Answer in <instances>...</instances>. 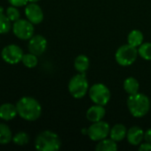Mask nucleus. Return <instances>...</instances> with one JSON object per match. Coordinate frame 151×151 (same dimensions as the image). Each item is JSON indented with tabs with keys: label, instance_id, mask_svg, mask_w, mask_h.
I'll use <instances>...</instances> for the list:
<instances>
[{
	"label": "nucleus",
	"instance_id": "27",
	"mask_svg": "<svg viewBox=\"0 0 151 151\" xmlns=\"http://www.w3.org/2000/svg\"><path fill=\"white\" fill-rule=\"evenodd\" d=\"M139 150L140 151H151V143L150 142H144V143H141L140 147H139Z\"/></svg>",
	"mask_w": 151,
	"mask_h": 151
},
{
	"label": "nucleus",
	"instance_id": "24",
	"mask_svg": "<svg viewBox=\"0 0 151 151\" xmlns=\"http://www.w3.org/2000/svg\"><path fill=\"white\" fill-rule=\"evenodd\" d=\"M12 142L18 146H24L28 143L29 136L25 132H19L12 137Z\"/></svg>",
	"mask_w": 151,
	"mask_h": 151
},
{
	"label": "nucleus",
	"instance_id": "18",
	"mask_svg": "<svg viewBox=\"0 0 151 151\" xmlns=\"http://www.w3.org/2000/svg\"><path fill=\"white\" fill-rule=\"evenodd\" d=\"M95 150L97 151H117V142L110 139H103L99 141V142L95 146Z\"/></svg>",
	"mask_w": 151,
	"mask_h": 151
},
{
	"label": "nucleus",
	"instance_id": "23",
	"mask_svg": "<svg viewBox=\"0 0 151 151\" xmlns=\"http://www.w3.org/2000/svg\"><path fill=\"white\" fill-rule=\"evenodd\" d=\"M139 55L145 60H151V42H143L139 46Z\"/></svg>",
	"mask_w": 151,
	"mask_h": 151
},
{
	"label": "nucleus",
	"instance_id": "7",
	"mask_svg": "<svg viewBox=\"0 0 151 151\" xmlns=\"http://www.w3.org/2000/svg\"><path fill=\"white\" fill-rule=\"evenodd\" d=\"M34 24L28 19H19L12 25L14 35L20 40H29L34 35Z\"/></svg>",
	"mask_w": 151,
	"mask_h": 151
},
{
	"label": "nucleus",
	"instance_id": "17",
	"mask_svg": "<svg viewBox=\"0 0 151 151\" xmlns=\"http://www.w3.org/2000/svg\"><path fill=\"white\" fill-rule=\"evenodd\" d=\"M89 65H90V61L87 56L81 54L75 58L74 66L78 73H85L88 70Z\"/></svg>",
	"mask_w": 151,
	"mask_h": 151
},
{
	"label": "nucleus",
	"instance_id": "2",
	"mask_svg": "<svg viewBox=\"0 0 151 151\" xmlns=\"http://www.w3.org/2000/svg\"><path fill=\"white\" fill-rule=\"evenodd\" d=\"M127 107L130 113L134 118H142L148 114L150 109V98L142 93L129 95L127 98Z\"/></svg>",
	"mask_w": 151,
	"mask_h": 151
},
{
	"label": "nucleus",
	"instance_id": "13",
	"mask_svg": "<svg viewBox=\"0 0 151 151\" xmlns=\"http://www.w3.org/2000/svg\"><path fill=\"white\" fill-rule=\"evenodd\" d=\"M126 139L129 144L133 146H138L142 142L144 139V132L139 127H132L127 131Z\"/></svg>",
	"mask_w": 151,
	"mask_h": 151
},
{
	"label": "nucleus",
	"instance_id": "11",
	"mask_svg": "<svg viewBox=\"0 0 151 151\" xmlns=\"http://www.w3.org/2000/svg\"><path fill=\"white\" fill-rule=\"evenodd\" d=\"M28 47V51L30 53L36 56H40L45 51L47 48V41L41 35H33L29 39Z\"/></svg>",
	"mask_w": 151,
	"mask_h": 151
},
{
	"label": "nucleus",
	"instance_id": "15",
	"mask_svg": "<svg viewBox=\"0 0 151 151\" xmlns=\"http://www.w3.org/2000/svg\"><path fill=\"white\" fill-rule=\"evenodd\" d=\"M127 131L128 130L126 129V127L124 125L117 124L112 128H110L109 136L115 142H121L125 138H126Z\"/></svg>",
	"mask_w": 151,
	"mask_h": 151
},
{
	"label": "nucleus",
	"instance_id": "22",
	"mask_svg": "<svg viewBox=\"0 0 151 151\" xmlns=\"http://www.w3.org/2000/svg\"><path fill=\"white\" fill-rule=\"evenodd\" d=\"M22 64L28 67V68H34L37 65L38 60H37V56L32 54V53H27L24 54L21 59Z\"/></svg>",
	"mask_w": 151,
	"mask_h": 151
},
{
	"label": "nucleus",
	"instance_id": "5",
	"mask_svg": "<svg viewBox=\"0 0 151 151\" xmlns=\"http://www.w3.org/2000/svg\"><path fill=\"white\" fill-rule=\"evenodd\" d=\"M138 54L137 48L127 43L117 49L115 58L118 65L122 66H129L136 61Z\"/></svg>",
	"mask_w": 151,
	"mask_h": 151
},
{
	"label": "nucleus",
	"instance_id": "21",
	"mask_svg": "<svg viewBox=\"0 0 151 151\" xmlns=\"http://www.w3.org/2000/svg\"><path fill=\"white\" fill-rule=\"evenodd\" d=\"M4 10L3 6L0 5V34L1 35L7 34L12 27V24H11L12 21L7 17V15L4 13Z\"/></svg>",
	"mask_w": 151,
	"mask_h": 151
},
{
	"label": "nucleus",
	"instance_id": "25",
	"mask_svg": "<svg viewBox=\"0 0 151 151\" xmlns=\"http://www.w3.org/2000/svg\"><path fill=\"white\" fill-rule=\"evenodd\" d=\"M5 14L7 15V17L10 19L11 21H16L20 19V13L19 12V10L17 9V7L15 6H9L7 9H6V12Z\"/></svg>",
	"mask_w": 151,
	"mask_h": 151
},
{
	"label": "nucleus",
	"instance_id": "20",
	"mask_svg": "<svg viewBox=\"0 0 151 151\" xmlns=\"http://www.w3.org/2000/svg\"><path fill=\"white\" fill-rule=\"evenodd\" d=\"M12 133L10 127L4 123H0V144L6 145L12 141Z\"/></svg>",
	"mask_w": 151,
	"mask_h": 151
},
{
	"label": "nucleus",
	"instance_id": "3",
	"mask_svg": "<svg viewBox=\"0 0 151 151\" xmlns=\"http://www.w3.org/2000/svg\"><path fill=\"white\" fill-rule=\"evenodd\" d=\"M61 142L57 134L46 130L40 133L35 140V148L39 151L59 150Z\"/></svg>",
	"mask_w": 151,
	"mask_h": 151
},
{
	"label": "nucleus",
	"instance_id": "26",
	"mask_svg": "<svg viewBox=\"0 0 151 151\" xmlns=\"http://www.w3.org/2000/svg\"><path fill=\"white\" fill-rule=\"evenodd\" d=\"M9 4L15 7H22L28 4V0H7Z\"/></svg>",
	"mask_w": 151,
	"mask_h": 151
},
{
	"label": "nucleus",
	"instance_id": "19",
	"mask_svg": "<svg viewBox=\"0 0 151 151\" xmlns=\"http://www.w3.org/2000/svg\"><path fill=\"white\" fill-rule=\"evenodd\" d=\"M143 40H144V35L142 32L138 29L132 30L127 36L128 43L136 48L139 47L142 43H143Z\"/></svg>",
	"mask_w": 151,
	"mask_h": 151
},
{
	"label": "nucleus",
	"instance_id": "10",
	"mask_svg": "<svg viewBox=\"0 0 151 151\" xmlns=\"http://www.w3.org/2000/svg\"><path fill=\"white\" fill-rule=\"evenodd\" d=\"M25 15L34 25L40 24L44 19V12L41 7L36 3H29L25 7Z\"/></svg>",
	"mask_w": 151,
	"mask_h": 151
},
{
	"label": "nucleus",
	"instance_id": "14",
	"mask_svg": "<svg viewBox=\"0 0 151 151\" xmlns=\"http://www.w3.org/2000/svg\"><path fill=\"white\" fill-rule=\"evenodd\" d=\"M18 115L16 105L6 103L0 106V119L4 121H10Z\"/></svg>",
	"mask_w": 151,
	"mask_h": 151
},
{
	"label": "nucleus",
	"instance_id": "29",
	"mask_svg": "<svg viewBox=\"0 0 151 151\" xmlns=\"http://www.w3.org/2000/svg\"><path fill=\"white\" fill-rule=\"evenodd\" d=\"M38 1H40V0H28V3H37Z\"/></svg>",
	"mask_w": 151,
	"mask_h": 151
},
{
	"label": "nucleus",
	"instance_id": "4",
	"mask_svg": "<svg viewBox=\"0 0 151 151\" xmlns=\"http://www.w3.org/2000/svg\"><path fill=\"white\" fill-rule=\"evenodd\" d=\"M69 92L76 99L83 98L89 90V84L85 73L74 75L69 82Z\"/></svg>",
	"mask_w": 151,
	"mask_h": 151
},
{
	"label": "nucleus",
	"instance_id": "9",
	"mask_svg": "<svg viewBox=\"0 0 151 151\" xmlns=\"http://www.w3.org/2000/svg\"><path fill=\"white\" fill-rule=\"evenodd\" d=\"M24 53L20 47L16 44H9L1 51L2 59L10 65H16L22 59Z\"/></svg>",
	"mask_w": 151,
	"mask_h": 151
},
{
	"label": "nucleus",
	"instance_id": "8",
	"mask_svg": "<svg viewBox=\"0 0 151 151\" xmlns=\"http://www.w3.org/2000/svg\"><path fill=\"white\" fill-rule=\"evenodd\" d=\"M109 125L102 120L93 122L87 128V135L93 142H99L107 138L109 135Z\"/></svg>",
	"mask_w": 151,
	"mask_h": 151
},
{
	"label": "nucleus",
	"instance_id": "1",
	"mask_svg": "<svg viewBox=\"0 0 151 151\" xmlns=\"http://www.w3.org/2000/svg\"><path fill=\"white\" fill-rule=\"evenodd\" d=\"M18 115L27 120L35 121L38 119L42 114V106L39 102L30 96L21 97L16 104Z\"/></svg>",
	"mask_w": 151,
	"mask_h": 151
},
{
	"label": "nucleus",
	"instance_id": "16",
	"mask_svg": "<svg viewBox=\"0 0 151 151\" xmlns=\"http://www.w3.org/2000/svg\"><path fill=\"white\" fill-rule=\"evenodd\" d=\"M124 89L128 95H134L139 92L140 83L134 77H128L124 81Z\"/></svg>",
	"mask_w": 151,
	"mask_h": 151
},
{
	"label": "nucleus",
	"instance_id": "6",
	"mask_svg": "<svg viewBox=\"0 0 151 151\" xmlns=\"http://www.w3.org/2000/svg\"><path fill=\"white\" fill-rule=\"evenodd\" d=\"M89 96L95 104L105 106L110 100V90L109 88L102 83H96L93 85L89 90Z\"/></svg>",
	"mask_w": 151,
	"mask_h": 151
},
{
	"label": "nucleus",
	"instance_id": "12",
	"mask_svg": "<svg viewBox=\"0 0 151 151\" xmlns=\"http://www.w3.org/2000/svg\"><path fill=\"white\" fill-rule=\"evenodd\" d=\"M106 115V110L103 105L94 104L91 106L86 111V119L90 122H97L102 120Z\"/></svg>",
	"mask_w": 151,
	"mask_h": 151
},
{
	"label": "nucleus",
	"instance_id": "28",
	"mask_svg": "<svg viewBox=\"0 0 151 151\" xmlns=\"http://www.w3.org/2000/svg\"><path fill=\"white\" fill-rule=\"evenodd\" d=\"M144 140H145V142H148L151 143V128H149L144 133Z\"/></svg>",
	"mask_w": 151,
	"mask_h": 151
}]
</instances>
